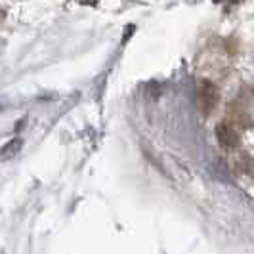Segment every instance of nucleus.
I'll return each mask as SVG.
<instances>
[{"instance_id":"f257e3e1","label":"nucleus","mask_w":254,"mask_h":254,"mask_svg":"<svg viewBox=\"0 0 254 254\" xmlns=\"http://www.w3.org/2000/svg\"><path fill=\"white\" fill-rule=\"evenodd\" d=\"M233 117L241 125H254V86L245 88L233 102Z\"/></svg>"},{"instance_id":"f03ea898","label":"nucleus","mask_w":254,"mask_h":254,"mask_svg":"<svg viewBox=\"0 0 254 254\" xmlns=\"http://www.w3.org/2000/svg\"><path fill=\"white\" fill-rule=\"evenodd\" d=\"M216 140L224 149H235L239 145V136L235 132V128L229 123H220L216 127Z\"/></svg>"},{"instance_id":"7ed1b4c3","label":"nucleus","mask_w":254,"mask_h":254,"mask_svg":"<svg viewBox=\"0 0 254 254\" xmlns=\"http://www.w3.org/2000/svg\"><path fill=\"white\" fill-rule=\"evenodd\" d=\"M216 100H218L216 88H214L210 82H204L203 90H201V105H203L204 111L214 109V103H216Z\"/></svg>"}]
</instances>
